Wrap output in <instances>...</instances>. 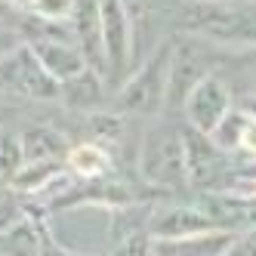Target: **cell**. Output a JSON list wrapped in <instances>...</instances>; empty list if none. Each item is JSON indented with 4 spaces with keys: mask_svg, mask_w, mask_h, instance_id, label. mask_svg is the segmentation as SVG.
<instances>
[{
    "mask_svg": "<svg viewBox=\"0 0 256 256\" xmlns=\"http://www.w3.org/2000/svg\"><path fill=\"white\" fill-rule=\"evenodd\" d=\"M173 31L219 52L256 50V0H179Z\"/></svg>",
    "mask_w": 256,
    "mask_h": 256,
    "instance_id": "cell-1",
    "label": "cell"
},
{
    "mask_svg": "<svg viewBox=\"0 0 256 256\" xmlns=\"http://www.w3.org/2000/svg\"><path fill=\"white\" fill-rule=\"evenodd\" d=\"M176 120L160 118L142 133L139 152H136V167L139 179L145 186L164 192H179L188 186L186 179V160H182V133Z\"/></svg>",
    "mask_w": 256,
    "mask_h": 256,
    "instance_id": "cell-2",
    "label": "cell"
},
{
    "mask_svg": "<svg viewBox=\"0 0 256 256\" xmlns=\"http://www.w3.org/2000/svg\"><path fill=\"white\" fill-rule=\"evenodd\" d=\"M170 46L173 38H164L152 46V52L124 78L114 93V112L118 114H136V118H160L167 102V65H170Z\"/></svg>",
    "mask_w": 256,
    "mask_h": 256,
    "instance_id": "cell-3",
    "label": "cell"
},
{
    "mask_svg": "<svg viewBox=\"0 0 256 256\" xmlns=\"http://www.w3.org/2000/svg\"><path fill=\"white\" fill-rule=\"evenodd\" d=\"M213 46L200 44L194 38H173V46H170V65H167V102H164V114L170 112H179L182 102H186L188 90L200 80L219 71L222 65V56H213Z\"/></svg>",
    "mask_w": 256,
    "mask_h": 256,
    "instance_id": "cell-4",
    "label": "cell"
},
{
    "mask_svg": "<svg viewBox=\"0 0 256 256\" xmlns=\"http://www.w3.org/2000/svg\"><path fill=\"white\" fill-rule=\"evenodd\" d=\"M102 50H105V84L120 86L136 65V31L124 0H96Z\"/></svg>",
    "mask_w": 256,
    "mask_h": 256,
    "instance_id": "cell-5",
    "label": "cell"
},
{
    "mask_svg": "<svg viewBox=\"0 0 256 256\" xmlns=\"http://www.w3.org/2000/svg\"><path fill=\"white\" fill-rule=\"evenodd\" d=\"M0 90L31 102H52L59 99V84L52 80L28 44H22L6 59H0Z\"/></svg>",
    "mask_w": 256,
    "mask_h": 256,
    "instance_id": "cell-6",
    "label": "cell"
},
{
    "mask_svg": "<svg viewBox=\"0 0 256 256\" xmlns=\"http://www.w3.org/2000/svg\"><path fill=\"white\" fill-rule=\"evenodd\" d=\"M232 108H234L232 86H228V80L219 74V71H213V74L200 78L188 90V96H186V102H182L179 112H182V118H186V124L192 126V130L210 136L216 130V124L222 120Z\"/></svg>",
    "mask_w": 256,
    "mask_h": 256,
    "instance_id": "cell-7",
    "label": "cell"
},
{
    "mask_svg": "<svg viewBox=\"0 0 256 256\" xmlns=\"http://www.w3.org/2000/svg\"><path fill=\"white\" fill-rule=\"evenodd\" d=\"M182 133V160H186V179L188 186H200V188H216L226 179L228 170V154L219 152L213 139L207 133L192 130L188 124L179 126Z\"/></svg>",
    "mask_w": 256,
    "mask_h": 256,
    "instance_id": "cell-8",
    "label": "cell"
},
{
    "mask_svg": "<svg viewBox=\"0 0 256 256\" xmlns=\"http://www.w3.org/2000/svg\"><path fill=\"white\" fill-rule=\"evenodd\" d=\"M207 232H222V226L216 222L213 213L204 204H160V207H152V216H148L152 241L207 234Z\"/></svg>",
    "mask_w": 256,
    "mask_h": 256,
    "instance_id": "cell-9",
    "label": "cell"
},
{
    "mask_svg": "<svg viewBox=\"0 0 256 256\" xmlns=\"http://www.w3.org/2000/svg\"><path fill=\"white\" fill-rule=\"evenodd\" d=\"M71 31H74V44L86 68L105 78V50H102V25H99V6L96 0H78L74 16H71Z\"/></svg>",
    "mask_w": 256,
    "mask_h": 256,
    "instance_id": "cell-10",
    "label": "cell"
},
{
    "mask_svg": "<svg viewBox=\"0 0 256 256\" xmlns=\"http://www.w3.org/2000/svg\"><path fill=\"white\" fill-rule=\"evenodd\" d=\"M28 46H31L34 56H38V62L44 65V71L56 84L71 80L74 74H80L86 68L78 44H68V40H31Z\"/></svg>",
    "mask_w": 256,
    "mask_h": 256,
    "instance_id": "cell-11",
    "label": "cell"
},
{
    "mask_svg": "<svg viewBox=\"0 0 256 256\" xmlns=\"http://www.w3.org/2000/svg\"><path fill=\"white\" fill-rule=\"evenodd\" d=\"M46 241H50V232L44 228V222L25 210L0 234V256H40Z\"/></svg>",
    "mask_w": 256,
    "mask_h": 256,
    "instance_id": "cell-12",
    "label": "cell"
},
{
    "mask_svg": "<svg viewBox=\"0 0 256 256\" xmlns=\"http://www.w3.org/2000/svg\"><path fill=\"white\" fill-rule=\"evenodd\" d=\"M65 170L74 176L78 182H93V179H102L112 173L114 160H112V148L86 139V142H78V145H68L65 152Z\"/></svg>",
    "mask_w": 256,
    "mask_h": 256,
    "instance_id": "cell-13",
    "label": "cell"
},
{
    "mask_svg": "<svg viewBox=\"0 0 256 256\" xmlns=\"http://www.w3.org/2000/svg\"><path fill=\"white\" fill-rule=\"evenodd\" d=\"M232 234L234 232L222 228L188 238H160V241H152V256H222Z\"/></svg>",
    "mask_w": 256,
    "mask_h": 256,
    "instance_id": "cell-14",
    "label": "cell"
},
{
    "mask_svg": "<svg viewBox=\"0 0 256 256\" xmlns=\"http://www.w3.org/2000/svg\"><path fill=\"white\" fill-rule=\"evenodd\" d=\"M19 145H22V158L25 164H46V160H65L68 142L56 126L46 124H34L25 126L19 133Z\"/></svg>",
    "mask_w": 256,
    "mask_h": 256,
    "instance_id": "cell-15",
    "label": "cell"
},
{
    "mask_svg": "<svg viewBox=\"0 0 256 256\" xmlns=\"http://www.w3.org/2000/svg\"><path fill=\"white\" fill-rule=\"evenodd\" d=\"M105 78L96 74L93 68H84L80 74H74L71 80L59 84V99L65 102V108H80V112H96L105 102Z\"/></svg>",
    "mask_w": 256,
    "mask_h": 256,
    "instance_id": "cell-16",
    "label": "cell"
},
{
    "mask_svg": "<svg viewBox=\"0 0 256 256\" xmlns=\"http://www.w3.org/2000/svg\"><path fill=\"white\" fill-rule=\"evenodd\" d=\"M244 126H247V114L241 112V108H232V112L216 124V130L210 133L213 145L219 152H226V154H234V152H241V139H244Z\"/></svg>",
    "mask_w": 256,
    "mask_h": 256,
    "instance_id": "cell-17",
    "label": "cell"
},
{
    "mask_svg": "<svg viewBox=\"0 0 256 256\" xmlns=\"http://www.w3.org/2000/svg\"><path fill=\"white\" fill-rule=\"evenodd\" d=\"M22 145H19V133H10V130H0V176L6 182L22 170Z\"/></svg>",
    "mask_w": 256,
    "mask_h": 256,
    "instance_id": "cell-18",
    "label": "cell"
},
{
    "mask_svg": "<svg viewBox=\"0 0 256 256\" xmlns=\"http://www.w3.org/2000/svg\"><path fill=\"white\" fill-rule=\"evenodd\" d=\"M78 0H34L28 6V16L40 22H71Z\"/></svg>",
    "mask_w": 256,
    "mask_h": 256,
    "instance_id": "cell-19",
    "label": "cell"
},
{
    "mask_svg": "<svg viewBox=\"0 0 256 256\" xmlns=\"http://www.w3.org/2000/svg\"><path fill=\"white\" fill-rule=\"evenodd\" d=\"M108 256H152V234L148 232H130L114 238Z\"/></svg>",
    "mask_w": 256,
    "mask_h": 256,
    "instance_id": "cell-20",
    "label": "cell"
},
{
    "mask_svg": "<svg viewBox=\"0 0 256 256\" xmlns=\"http://www.w3.org/2000/svg\"><path fill=\"white\" fill-rule=\"evenodd\" d=\"M222 256H256V222L247 226L244 232H234Z\"/></svg>",
    "mask_w": 256,
    "mask_h": 256,
    "instance_id": "cell-21",
    "label": "cell"
},
{
    "mask_svg": "<svg viewBox=\"0 0 256 256\" xmlns=\"http://www.w3.org/2000/svg\"><path fill=\"white\" fill-rule=\"evenodd\" d=\"M22 213H25V204H19V194H12L10 188L0 192V234H4Z\"/></svg>",
    "mask_w": 256,
    "mask_h": 256,
    "instance_id": "cell-22",
    "label": "cell"
},
{
    "mask_svg": "<svg viewBox=\"0 0 256 256\" xmlns=\"http://www.w3.org/2000/svg\"><path fill=\"white\" fill-rule=\"evenodd\" d=\"M22 44H25V38H22L19 25H16V22H6V19H0V59H6L10 52H16Z\"/></svg>",
    "mask_w": 256,
    "mask_h": 256,
    "instance_id": "cell-23",
    "label": "cell"
},
{
    "mask_svg": "<svg viewBox=\"0 0 256 256\" xmlns=\"http://www.w3.org/2000/svg\"><path fill=\"white\" fill-rule=\"evenodd\" d=\"M241 152L256 158V118L247 114V126H244V139H241Z\"/></svg>",
    "mask_w": 256,
    "mask_h": 256,
    "instance_id": "cell-24",
    "label": "cell"
},
{
    "mask_svg": "<svg viewBox=\"0 0 256 256\" xmlns=\"http://www.w3.org/2000/svg\"><path fill=\"white\" fill-rule=\"evenodd\" d=\"M40 256H86V253H74V250H65V247H59L56 244V238L50 234V241L44 244V253Z\"/></svg>",
    "mask_w": 256,
    "mask_h": 256,
    "instance_id": "cell-25",
    "label": "cell"
},
{
    "mask_svg": "<svg viewBox=\"0 0 256 256\" xmlns=\"http://www.w3.org/2000/svg\"><path fill=\"white\" fill-rule=\"evenodd\" d=\"M4 4H6L10 10H19V12H28V6L34 4V0H4Z\"/></svg>",
    "mask_w": 256,
    "mask_h": 256,
    "instance_id": "cell-26",
    "label": "cell"
},
{
    "mask_svg": "<svg viewBox=\"0 0 256 256\" xmlns=\"http://www.w3.org/2000/svg\"><path fill=\"white\" fill-rule=\"evenodd\" d=\"M0 192H6V179L4 176H0Z\"/></svg>",
    "mask_w": 256,
    "mask_h": 256,
    "instance_id": "cell-27",
    "label": "cell"
}]
</instances>
